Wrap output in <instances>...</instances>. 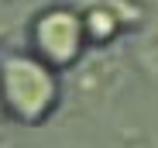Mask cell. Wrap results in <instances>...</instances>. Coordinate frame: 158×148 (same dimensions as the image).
I'll return each mask as SVG.
<instances>
[{"label": "cell", "mask_w": 158, "mask_h": 148, "mask_svg": "<svg viewBox=\"0 0 158 148\" xmlns=\"http://www.w3.org/2000/svg\"><path fill=\"white\" fill-rule=\"evenodd\" d=\"M0 96L4 107L21 121H41L55 104V79L45 59L10 55L0 66Z\"/></svg>", "instance_id": "1"}, {"label": "cell", "mask_w": 158, "mask_h": 148, "mask_svg": "<svg viewBox=\"0 0 158 148\" xmlns=\"http://www.w3.org/2000/svg\"><path fill=\"white\" fill-rule=\"evenodd\" d=\"M35 45H38L41 59L52 66L72 62L79 45H83V28L69 11H48L35 24Z\"/></svg>", "instance_id": "2"}, {"label": "cell", "mask_w": 158, "mask_h": 148, "mask_svg": "<svg viewBox=\"0 0 158 148\" xmlns=\"http://www.w3.org/2000/svg\"><path fill=\"white\" fill-rule=\"evenodd\" d=\"M0 31H4V17H0Z\"/></svg>", "instance_id": "3"}]
</instances>
